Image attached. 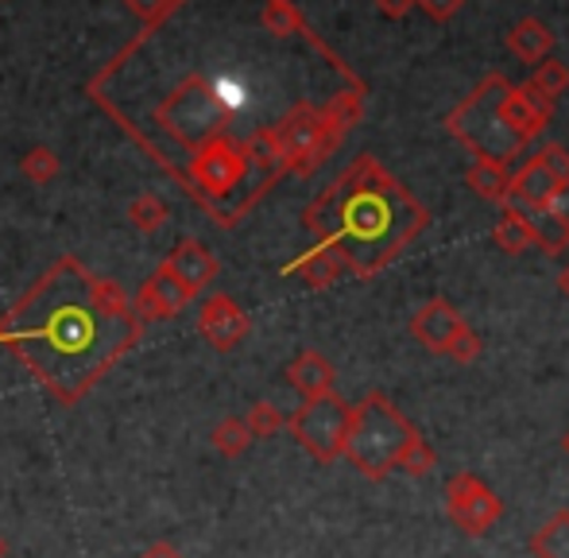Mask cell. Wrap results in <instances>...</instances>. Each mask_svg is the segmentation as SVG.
Masks as SVG:
<instances>
[{
    "instance_id": "cell-4",
    "label": "cell",
    "mask_w": 569,
    "mask_h": 558,
    "mask_svg": "<svg viewBox=\"0 0 569 558\" xmlns=\"http://www.w3.org/2000/svg\"><path fill=\"white\" fill-rule=\"evenodd\" d=\"M508 78L503 74H485V82H477V90L446 117V132L465 143L477 159H492V163L508 167L516 156H523L527 143L503 124V93H508Z\"/></svg>"
},
{
    "instance_id": "cell-13",
    "label": "cell",
    "mask_w": 569,
    "mask_h": 558,
    "mask_svg": "<svg viewBox=\"0 0 569 558\" xmlns=\"http://www.w3.org/2000/svg\"><path fill=\"white\" fill-rule=\"evenodd\" d=\"M465 182H469L472 195L485 198V202L508 206V198H511V171L503 163H492V159H472Z\"/></svg>"
},
{
    "instance_id": "cell-7",
    "label": "cell",
    "mask_w": 569,
    "mask_h": 558,
    "mask_svg": "<svg viewBox=\"0 0 569 558\" xmlns=\"http://www.w3.org/2000/svg\"><path fill=\"white\" fill-rule=\"evenodd\" d=\"M465 330H469V322H465V315L450 299L422 302L411 318V338L419 341L422 349H430V353H450V346Z\"/></svg>"
},
{
    "instance_id": "cell-5",
    "label": "cell",
    "mask_w": 569,
    "mask_h": 558,
    "mask_svg": "<svg viewBox=\"0 0 569 558\" xmlns=\"http://www.w3.org/2000/svg\"><path fill=\"white\" fill-rule=\"evenodd\" d=\"M349 411H352V403H345L338 392L318 396V400H307L291 419H287V430H291L295 442H299L310 458L330 466V461H338L345 450Z\"/></svg>"
},
{
    "instance_id": "cell-30",
    "label": "cell",
    "mask_w": 569,
    "mask_h": 558,
    "mask_svg": "<svg viewBox=\"0 0 569 558\" xmlns=\"http://www.w3.org/2000/svg\"><path fill=\"white\" fill-rule=\"evenodd\" d=\"M140 558H182V551L174 544H167V539H159V544H151V547H143Z\"/></svg>"
},
{
    "instance_id": "cell-17",
    "label": "cell",
    "mask_w": 569,
    "mask_h": 558,
    "mask_svg": "<svg viewBox=\"0 0 569 558\" xmlns=\"http://www.w3.org/2000/svg\"><path fill=\"white\" fill-rule=\"evenodd\" d=\"M360 117H365V90H341L330 98V106L322 109V121L330 124L333 137L345 140V132L352 129V124H360Z\"/></svg>"
},
{
    "instance_id": "cell-3",
    "label": "cell",
    "mask_w": 569,
    "mask_h": 558,
    "mask_svg": "<svg viewBox=\"0 0 569 558\" xmlns=\"http://www.w3.org/2000/svg\"><path fill=\"white\" fill-rule=\"evenodd\" d=\"M415 435L419 430L411 427V419L388 396L368 392L349 411V435H345L341 458H349V466L368 481H383L391 469H399V458H403L407 442Z\"/></svg>"
},
{
    "instance_id": "cell-10",
    "label": "cell",
    "mask_w": 569,
    "mask_h": 558,
    "mask_svg": "<svg viewBox=\"0 0 569 558\" xmlns=\"http://www.w3.org/2000/svg\"><path fill=\"white\" fill-rule=\"evenodd\" d=\"M555 175L547 171V167L539 163V156H531L523 167H519L516 175H511V198L508 206H516V210L523 213H535V210H547L550 206V195H555Z\"/></svg>"
},
{
    "instance_id": "cell-20",
    "label": "cell",
    "mask_w": 569,
    "mask_h": 558,
    "mask_svg": "<svg viewBox=\"0 0 569 558\" xmlns=\"http://www.w3.org/2000/svg\"><path fill=\"white\" fill-rule=\"evenodd\" d=\"M527 226H531L535 249L550 252V257H558V252H566V249H569V233H566V226L555 218V213H547V210L527 213Z\"/></svg>"
},
{
    "instance_id": "cell-34",
    "label": "cell",
    "mask_w": 569,
    "mask_h": 558,
    "mask_svg": "<svg viewBox=\"0 0 569 558\" xmlns=\"http://www.w3.org/2000/svg\"><path fill=\"white\" fill-rule=\"evenodd\" d=\"M562 450L569 454V430H566V435H562Z\"/></svg>"
},
{
    "instance_id": "cell-31",
    "label": "cell",
    "mask_w": 569,
    "mask_h": 558,
    "mask_svg": "<svg viewBox=\"0 0 569 558\" xmlns=\"http://www.w3.org/2000/svg\"><path fill=\"white\" fill-rule=\"evenodd\" d=\"M159 206L156 202H140V210H136V218H140V226H156V218H159Z\"/></svg>"
},
{
    "instance_id": "cell-25",
    "label": "cell",
    "mask_w": 569,
    "mask_h": 558,
    "mask_svg": "<svg viewBox=\"0 0 569 558\" xmlns=\"http://www.w3.org/2000/svg\"><path fill=\"white\" fill-rule=\"evenodd\" d=\"M539 163L547 167L550 175H555V182L569 179V151L562 148V143H547V148L539 151Z\"/></svg>"
},
{
    "instance_id": "cell-8",
    "label": "cell",
    "mask_w": 569,
    "mask_h": 558,
    "mask_svg": "<svg viewBox=\"0 0 569 558\" xmlns=\"http://www.w3.org/2000/svg\"><path fill=\"white\" fill-rule=\"evenodd\" d=\"M503 124H508L511 132H516L523 143L539 140L542 132H547L550 117H555V101H547L542 93H535L531 86H508V93H503Z\"/></svg>"
},
{
    "instance_id": "cell-33",
    "label": "cell",
    "mask_w": 569,
    "mask_h": 558,
    "mask_svg": "<svg viewBox=\"0 0 569 558\" xmlns=\"http://www.w3.org/2000/svg\"><path fill=\"white\" fill-rule=\"evenodd\" d=\"M0 558H8V539L0 536Z\"/></svg>"
},
{
    "instance_id": "cell-6",
    "label": "cell",
    "mask_w": 569,
    "mask_h": 558,
    "mask_svg": "<svg viewBox=\"0 0 569 558\" xmlns=\"http://www.w3.org/2000/svg\"><path fill=\"white\" fill-rule=\"evenodd\" d=\"M446 516L465 536H485V531H492L500 524L503 500L477 474H453L446 481Z\"/></svg>"
},
{
    "instance_id": "cell-15",
    "label": "cell",
    "mask_w": 569,
    "mask_h": 558,
    "mask_svg": "<svg viewBox=\"0 0 569 558\" xmlns=\"http://www.w3.org/2000/svg\"><path fill=\"white\" fill-rule=\"evenodd\" d=\"M287 272H299L310 287H330V283H338V276L345 272V260L338 257V249L318 245L315 252H307L302 260H295Z\"/></svg>"
},
{
    "instance_id": "cell-1",
    "label": "cell",
    "mask_w": 569,
    "mask_h": 558,
    "mask_svg": "<svg viewBox=\"0 0 569 558\" xmlns=\"http://www.w3.org/2000/svg\"><path fill=\"white\" fill-rule=\"evenodd\" d=\"M136 333L140 326L128 315L117 287L90 279L74 260H62L54 272H47L4 326V341L16 357L67 408L106 377Z\"/></svg>"
},
{
    "instance_id": "cell-19",
    "label": "cell",
    "mask_w": 569,
    "mask_h": 558,
    "mask_svg": "<svg viewBox=\"0 0 569 558\" xmlns=\"http://www.w3.org/2000/svg\"><path fill=\"white\" fill-rule=\"evenodd\" d=\"M213 260L202 252V245H182V252L174 257V265H171V272L174 279H179L182 287H190V291H198V287L206 283V279L213 276Z\"/></svg>"
},
{
    "instance_id": "cell-29",
    "label": "cell",
    "mask_w": 569,
    "mask_h": 558,
    "mask_svg": "<svg viewBox=\"0 0 569 558\" xmlns=\"http://www.w3.org/2000/svg\"><path fill=\"white\" fill-rule=\"evenodd\" d=\"M376 8H380L388 20H403V16L415 8V0H376Z\"/></svg>"
},
{
    "instance_id": "cell-16",
    "label": "cell",
    "mask_w": 569,
    "mask_h": 558,
    "mask_svg": "<svg viewBox=\"0 0 569 558\" xmlns=\"http://www.w3.org/2000/svg\"><path fill=\"white\" fill-rule=\"evenodd\" d=\"M492 241L500 245L508 257H519V252L535 249V237H531V226H527V213L516 210V206H503L500 221L492 229Z\"/></svg>"
},
{
    "instance_id": "cell-27",
    "label": "cell",
    "mask_w": 569,
    "mask_h": 558,
    "mask_svg": "<svg viewBox=\"0 0 569 558\" xmlns=\"http://www.w3.org/2000/svg\"><path fill=\"white\" fill-rule=\"evenodd\" d=\"M415 4H422V12H427L430 20L446 23V20H453V16L461 12L465 0H415Z\"/></svg>"
},
{
    "instance_id": "cell-9",
    "label": "cell",
    "mask_w": 569,
    "mask_h": 558,
    "mask_svg": "<svg viewBox=\"0 0 569 558\" xmlns=\"http://www.w3.org/2000/svg\"><path fill=\"white\" fill-rule=\"evenodd\" d=\"M202 333H206V341H210L213 349L240 346V341H244V333H248L244 310H240L232 299H226V295H218V299H210V302H206V310H202Z\"/></svg>"
},
{
    "instance_id": "cell-18",
    "label": "cell",
    "mask_w": 569,
    "mask_h": 558,
    "mask_svg": "<svg viewBox=\"0 0 569 558\" xmlns=\"http://www.w3.org/2000/svg\"><path fill=\"white\" fill-rule=\"evenodd\" d=\"M535 558H569V508L555 512L539 531L531 536Z\"/></svg>"
},
{
    "instance_id": "cell-11",
    "label": "cell",
    "mask_w": 569,
    "mask_h": 558,
    "mask_svg": "<svg viewBox=\"0 0 569 558\" xmlns=\"http://www.w3.org/2000/svg\"><path fill=\"white\" fill-rule=\"evenodd\" d=\"M287 380H291V388L302 396V400H318V396H330L333 392V380H338V372H333V365L326 361L322 353L307 349V353H299L291 361V369H287Z\"/></svg>"
},
{
    "instance_id": "cell-23",
    "label": "cell",
    "mask_w": 569,
    "mask_h": 558,
    "mask_svg": "<svg viewBox=\"0 0 569 558\" xmlns=\"http://www.w3.org/2000/svg\"><path fill=\"white\" fill-rule=\"evenodd\" d=\"M244 427H248V435H252V438H271V435H279V430L287 427V419H283V411H279L276 403L260 400V403H252V408H248Z\"/></svg>"
},
{
    "instance_id": "cell-2",
    "label": "cell",
    "mask_w": 569,
    "mask_h": 558,
    "mask_svg": "<svg viewBox=\"0 0 569 558\" xmlns=\"http://www.w3.org/2000/svg\"><path fill=\"white\" fill-rule=\"evenodd\" d=\"M307 226L318 245L338 249L349 272L372 279L411 249L415 237L430 226V210L396 175L383 171L380 159L360 156L310 206Z\"/></svg>"
},
{
    "instance_id": "cell-26",
    "label": "cell",
    "mask_w": 569,
    "mask_h": 558,
    "mask_svg": "<svg viewBox=\"0 0 569 558\" xmlns=\"http://www.w3.org/2000/svg\"><path fill=\"white\" fill-rule=\"evenodd\" d=\"M446 357H453L457 365H472L480 357V338L472 330H465L461 338H457L453 346H450V353H446Z\"/></svg>"
},
{
    "instance_id": "cell-12",
    "label": "cell",
    "mask_w": 569,
    "mask_h": 558,
    "mask_svg": "<svg viewBox=\"0 0 569 558\" xmlns=\"http://www.w3.org/2000/svg\"><path fill=\"white\" fill-rule=\"evenodd\" d=\"M508 51L516 54L519 62H542L550 59V51H555V31L547 28L542 20H535V16H527V20H519L516 28L508 31Z\"/></svg>"
},
{
    "instance_id": "cell-21",
    "label": "cell",
    "mask_w": 569,
    "mask_h": 558,
    "mask_svg": "<svg viewBox=\"0 0 569 558\" xmlns=\"http://www.w3.org/2000/svg\"><path fill=\"white\" fill-rule=\"evenodd\" d=\"M527 86H531L535 93H542L547 101H558L569 90V67H566V62H558V59L535 62V70H531V78H527Z\"/></svg>"
},
{
    "instance_id": "cell-24",
    "label": "cell",
    "mask_w": 569,
    "mask_h": 558,
    "mask_svg": "<svg viewBox=\"0 0 569 558\" xmlns=\"http://www.w3.org/2000/svg\"><path fill=\"white\" fill-rule=\"evenodd\" d=\"M435 466H438V454H435V446H430L422 435H415L411 442H407L403 458H399V469H407V474H411V477H427Z\"/></svg>"
},
{
    "instance_id": "cell-22",
    "label": "cell",
    "mask_w": 569,
    "mask_h": 558,
    "mask_svg": "<svg viewBox=\"0 0 569 558\" xmlns=\"http://www.w3.org/2000/svg\"><path fill=\"white\" fill-rule=\"evenodd\" d=\"M210 442H213V450H218L221 458H240V454H244L248 446H252V435H248L244 419L229 416V419H221L218 427H213Z\"/></svg>"
},
{
    "instance_id": "cell-14",
    "label": "cell",
    "mask_w": 569,
    "mask_h": 558,
    "mask_svg": "<svg viewBox=\"0 0 569 558\" xmlns=\"http://www.w3.org/2000/svg\"><path fill=\"white\" fill-rule=\"evenodd\" d=\"M190 295H194L190 287H182L171 272H163V276H156V283H151L148 291H143L140 307L148 310V315L171 318V315H179V310L187 307Z\"/></svg>"
},
{
    "instance_id": "cell-28",
    "label": "cell",
    "mask_w": 569,
    "mask_h": 558,
    "mask_svg": "<svg viewBox=\"0 0 569 558\" xmlns=\"http://www.w3.org/2000/svg\"><path fill=\"white\" fill-rule=\"evenodd\" d=\"M547 213H555V218L566 226V233H569V179H566V182H558V187H555V195H550Z\"/></svg>"
},
{
    "instance_id": "cell-32",
    "label": "cell",
    "mask_w": 569,
    "mask_h": 558,
    "mask_svg": "<svg viewBox=\"0 0 569 558\" xmlns=\"http://www.w3.org/2000/svg\"><path fill=\"white\" fill-rule=\"evenodd\" d=\"M558 287H562V295L569 299V265L562 268V276H558Z\"/></svg>"
}]
</instances>
